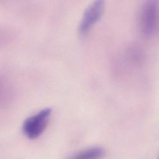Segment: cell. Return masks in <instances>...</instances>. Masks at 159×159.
Segmentation results:
<instances>
[{"instance_id":"6da1fadb","label":"cell","mask_w":159,"mask_h":159,"mask_svg":"<svg viewBox=\"0 0 159 159\" xmlns=\"http://www.w3.org/2000/svg\"><path fill=\"white\" fill-rule=\"evenodd\" d=\"M139 29L147 37L159 31V0H146L143 3L139 16Z\"/></svg>"},{"instance_id":"7a4b0ae2","label":"cell","mask_w":159,"mask_h":159,"mask_svg":"<svg viewBox=\"0 0 159 159\" xmlns=\"http://www.w3.org/2000/svg\"><path fill=\"white\" fill-rule=\"evenodd\" d=\"M51 112V109L46 108L27 118L22 126L24 134L32 139L40 135L47 125Z\"/></svg>"},{"instance_id":"3957f363","label":"cell","mask_w":159,"mask_h":159,"mask_svg":"<svg viewBox=\"0 0 159 159\" xmlns=\"http://www.w3.org/2000/svg\"><path fill=\"white\" fill-rule=\"evenodd\" d=\"M106 0H95L85 10L79 26L81 35H86L102 15Z\"/></svg>"},{"instance_id":"277c9868","label":"cell","mask_w":159,"mask_h":159,"mask_svg":"<svg viewBox=\"0 0 159 159\" xmlns=\"http://www.w3.org/2000/svg\"><path fill=\"white\" fill-rule=\"evenodd\" d=\"M104 151L100 147H94L83 150L73 156L71 159H101Z\"/></svg>"},{"instance_id":"5b68a950","label":"cell","mask_w":159,"mask_h":159,"mask_svg":"<svg viewBox=\"0 0 159 159\" xmlns=\"http://www.w3.org/2000/svg\"><path fill=\"white\" fill-rule=\"evenodd\" d=\"M158 159H159V158H158Z\"/></svg>"}]
</instances>
